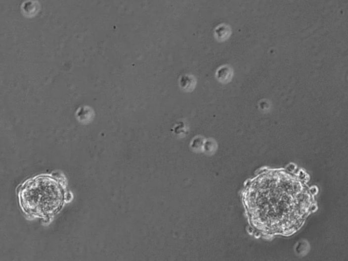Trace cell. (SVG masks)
I'll list each match as a JSON object with an SVG mask.
<instances>
[{
    "instance_id": "5b68a950",
    "label": "cell",
    "mask_w": 348,
    "mask_h": 261,
    "mask_svg": "<svg viewBox=\"0 0 348 261\" xmlns=\"http://www.w3.org/2000/svg\"><path fill=\"white\" fill-rule=\"evenodd\" d=\"M215 34L218 39L220 40V41H224V40L227 39L229 37L230 34H231V30H230L229 27H228L227 25H219L216 29Z\"/></svg>"
},
{
    "instance_id": "3957f363",
    "label": "cell",
    "mask_w": 348,
    "mask_h": 261,
    "mask_svg": "<svg viewBox=\"0 0 348 261\" xmlns=\"http://www.w3.org/2000/svg\"><path fill=\"white\" fill-rule=\"evenodd\" d=\"M233 76L232 69L227 66L220 67L217 72V79L222 83H228L231 81Z\"/></svg>"
},
{
    "instance_id": "7a4b0ae2",
    "label": "cell",
    "mask_w": 348,
    "mask_h": 261,
    "mask_svg": "<svg viewBox=\"0 0 348 261\" xmlns=\"http://www.w3.org/2000/svg\"><path fill=\"white\" fill-rule=\"evenodd\" d=\"M20 206L27 214L49 218L64 204L65 190L59 179L41 175L23 183L18 189Z\"/></svg>"
},
{
    "instance_id": "6da1fadb",
    "label": "cell",
    "mask_w": 348,
    "mask_h": 261,
    "mask_svg": "<svg viewBox=\"0 0 348 261\" xmlns=\"http://www.w3.org/2000/svg\"><path fill=\"white\" fill-rule=\"evenodd\" d=\"M244 203L250 223L269 235H290L302 226L311 199L297 179L280 170L260 174L246 186Z\"/></svg>"
},
{
    "instance_id": "277c9868",
    "label": "cell",
    "mask_w": 348,
    "mask_h": 261,
    "mask_svg": "<svg viewBox=\"0 0 348 261\" xmlns=\"http://www.w3.org/2000/svg\"><path fill=\"white\" fill-rule=\"evenodd\" d=\"M195 79L193 76L184 75L179 80L181 88L186 92L192 91L195 88Z\"/></svg>"
}]
</instances>
